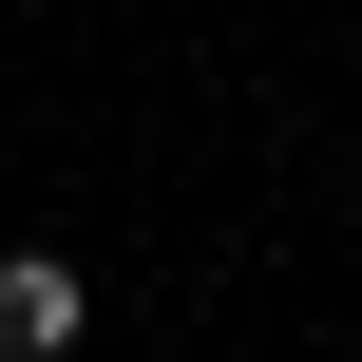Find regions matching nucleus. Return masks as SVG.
Wrapping results in <instances>:
<instances>
[{
  "instance_id": "1",
  "label": "nucleus",
  "mask_w": 362,
  "mask_h": 362,
  "mask_svg": "<svg viewBox=\"0 0 362 362\" xmlns=\"http://www.w3.org/2000/svg\"><path fill=\"white\" fill-rule=\"evenodd\" d=\"M76 305H95V286H76L57 248H0V362H57V344H76Z\"/></svg>"
}]
</instances>
